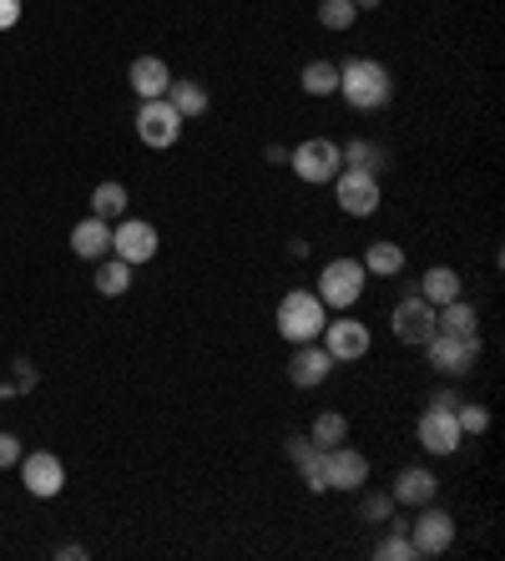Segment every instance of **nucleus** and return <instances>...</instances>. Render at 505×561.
I'll return each instance as SVG.
<instances>
[{"instance_id": "f257e3e1", "label": "nucleus", "mask_w": 505, "mask_h": 561, "mask_svg": "<svg viewBox=\"0 0 505 561\" xmlns=\"http://www.w3.org/2000/svg\"><path fill=\"white\" fill-rule=\"evenodd\" d=\"M339 91H344V102L354 112H379V106H390L394 97V76L369 56H354L349 66H339Z\"/></svg>"}, {"instance_id": "f03ea898", "label": "nucleus", "mask_w": 505, "mask_h": 561, "mask_svg": "<svg viewBox=\"0 0 505 561\" xmlns=\"http://www.w3.org/2000/svg\"><path fill=\"white\" fill-rule=\"evenodd\" d=\"M329 324V314H324V298L314 289H289V294L278 298V334L289 344H308L324 334Z\"/></svg>"}, {"instance_id": "7ed1b4c3", "label": "nucleus", "mask_w": 505, "mask_h": 561, "mask_svg": "<svg viewBox=\"0 0 505 561\" xmlns=\"http://www.w3.org/2000/svg\"><path fill=\"white\" fill-rule=\"evenodd\" d=\"M314 294L324 298V309H354L364 294V264L359 258H329Z\"/></svg>"}, {"instance_id": "20e7f679", "label": "nucleus", "mask_w": 505, "mask_h": 561, "mask_svg": "<svg viewBox=\"0 0 505 561\" xmlns=\"http://www.w3.org/2000/svg\"><path fill=\"white\" fill-rule=\"evenodd\" d=\"M289 167L303 182L318 188V182H333L344 173V152H339V142H329V137H308V142H299V148L289 152Z\"/></svg>"}, {"instance_id": "39448f33", "label": "nucleus", "mask_w": 505, "mask_h": 561, "mask_svg": "<svg viewBox=\"0 0 505 561\" xmlns=\"http://www.w3.org/2000/svg\"><path fill=\"white\" fill-rule=\"evenodd\" d=\"M425 349H430V365L445 374V380H460V374H470V370H476V359H480V340L440 334V329L430 334V344H425Z\"/></svg>"}, {"instance_id": "423d86ee", "label": "nucleus", "mask_w": 505, "mask_h": 561, "mask_svg": "<svg viewBox=\"0 0 505 561\" xmlns=\"http://www.w3.org/2000/svg\"><path fill=\"white\" fill-rule=\"evenodd\" d=\"M409 541H415V557H440L455 547V517L430 501L419 511V521H409Z\"/></svg>"}, {"instance_id": "0eeeda50", "label": "nucleus", "mask_w": 505, "mask_h": 561, "mask_svg": "<svg viewBox=\"0 0 505 561\" xmlns=\"http://www.w3.org/2000/svg\"><path fill=\"white\" fill-rule=\"evenodd\" d=\"M390 329L400 344H419V349H425L434 334V304H425L419 294H400V304H394V314H390Z\"/></svg>"}, {"instance_id": "6e6552de", "label": "nucleus", "mask_w": 505, "mask_h": 561, "mask_svg": "<svg viewBox=\"0 0 505 561\" xmlns=\"http://www.w3.org/2000/svg\"><path fill=\"white\" fill-rule=\"evenodd\" d=\"M137 137H142L147 148H157V152L173 148L177 137H182V117L173 112V102H167V97L137 106Z\"/></svg>"}, {"instance_id": "1a4fd4ad", "label": "nucleus", "mask_w": 505, "mask_h": 561, "mask_svg": "<svg viewBox=\"0 0 505 561\" xmlns=\"http://www.w3.org/2000/svg\"><path fill=\"white\" fill-rule=\"evenodd\" d=\"M333 203L344 207L349 218H369L379 207V178L375 173H354V167H344L339 178H333Z\"/></svg>"}, {"instance_id": "9d476101", "label": "nucleus", "mask_w": 505, "mask_h": 561, "mask_svg": "<svg viewBox=\"0 0 505 561\" xmlns=\"http://www.w3.org/2000/svg\"><path fill=\"white\" fill-rule=\"evenodd\" d=\"M324 349H329L333 365H354V359L369 355V324H359V319H329L324 324Z\"/></svg>"}, {"instance_id": "9b49d317", "label": "nucleus", "mask_w": 505, "mask_h": 561, "mask_svg": "<svg viewBox=\"0 0 505 561\" xmlns=\"http://www.w3.org/2000/svg\"><path fill=\"white\" fill-rule=\"evenodd\" d=\"M112 253L122 264H152V253H157V228L147 218H122L112 228Z\"/></svg>"}, {"instance_id": "f8f14e48", "label": "nucleus", "mask_w": 505, "mask_h": 561, "mask_svg": "<svg viewBox=\"0 0 505 561\" xmlns=\"http://www.w3.org/2000/svg\"><path fill=\"white\" fill-rule=\"evenodd\" d=\"M465 441L460 420H455V410H440V405H430V410L419 415V445L430 450V456H455Z\"/></svg>"}, {"instance_id": "ddd939ff", "label": "nucleus", "mask_w": 505, "mask_h": 561, "mask_svg": "<svg viewBox=\"0 0 505 561\" xmlns=\"http://www.w3.org/2000/svg\"><path fill=\"white\" fill-rule=\"evenodd\" d=\"M21 481H26L30 496L51 501V496H61V486H66V466H61V456H51V450H30V456H21Z\"/></svg>"}, {"instance_id": "4468645a", "label": "nucleus", "mask_w": 505, "mask_h": 561, "mask_svg": "<svg viewBox=\"0 0 505 561\" xmlns=\"http://www.w3.org/2000/svg\"><path fill=\"white\" fill-rule=\"evenodd\" d=\"M324 471H329V490H359L369 481V460L354 445H329L324 450Z\"/></svg>"}, {"instance_id": "2eb2a0df", "label": "nucleus", "mask_w": 505, "mask_h": 561, "mask_svg": "<svg viewBox=\"0 0 505 561\" xmlns=\"http://www.w3.org/2000/svg\"><path fill=\"white\" fill-rule=\"evenodd\" d=\"M329 370H333V359H329V349L324 344H293V355H289V380L299 384V390H314V384H324L329 380Z\"/></svg>"}, {"instance_id": "dca6fc26", "label": "nucleus", "mask_w": 505, "mask_h": 561, "mask_svg": "<svg viewBox=\"0 0 505 561\" xmlns=\"http://www.w3.org/2000/svg\"><path fill=\"white\" fill-rule=\"evenodd\" d=\"M167 87H173V72H167V61L162 56H137L131 61V91H137L142 102L167 97Z\"/></svg>"}, {"instance_id": "f3484780", "label": "nucleus", "mask_w": 505, "mask_h": 561, "mask_svg": "<svg viewBox=\"0 0 505 561\" xmlns=\"http://www.w3.org/2000/svg\"><path fill=\"white\" fill-rule=\"evenodd\" d=\"M72 253H76V258L101 264V258L112 253V222H106V218H81L72 228Z\"/></svg>"}, {"instance_id": "a211bd4d", "label": "nucleus", "mask_w": 505, "mask_h": 561, "mask_svg": "<svg viewBox=\"0 0 505 561\" xmlns=\"http://www.w3.org/2000/svg\"><path fill=\"white\" fill-rule=\"evenodd\" d=\"M434 329L440 334H460V340H480V319H476V304H465V298H450L434 309Z\"/></svg>"}, {"instance_id": "6ab92c4d", "label": "nucleus", "mask_w": 505, "mask_h": 561, "mask_svg": "<svg viewBox=\"0 0 505 561\" xmlns=\"http://www.w3.org/2000/svg\"><path fill=\"white\" fill-rule=\"evenodd\" d=\"M434 490H440L434 471H425V466H409V471H400V481H394V501H404V506H430Z\"/></svg>"}, {"instance_id": "aec40b11", "label": "nucleus", "mask_w": 505, "mask_h": 561, "mask_svg": "<svg viewBox=\"0 0 505 561\" xmlns=\"http://www.w3.org/2000/svg\"><path fill=\"white\" fill-rule=\"evenodd\" d=\"M344 152V167H354V173H384V167H394V157H390V148H379V142H369V137H354L349 148H339Z\"/></svg>"}, {"instance_id": "412c9836", "label": "nucleus", "mask_w": 505, "mask_h": 561, "mask_svg": "<svg viewBox=\"0 0 505 561\" xmlns=\"http://www.w3.org/2000/svg\"><path fill=\"white\" fill-rule=\"evenodd\" d=\"M167 102H173V112L182 122H198L202 112H207V102H213V97H207V87H202V81H173V87H167Z\"/></svg>"}, {"instance_id": "4be33fe9", "label": "nucleus", "mask_w": 505, "mask_h": 561, "mask_svg": "<svg viewBox=\"0 0 505 561\" xmlns=\"http://www.w3.org/2000/svg\"><path fill=\"white\" fill-rule=\"evenodd\" d=\"M419 298L434 304V309L450 304V298H460V273H455V268H430V273L419 279Z\"/></svg>"}, {"instance_id": "5701e85b", "label": "nucleus", "mask_w": 505, "mask_h": 561, "mask_svg": "<svg viewBox=\"0 0 505 561\" xmlns=\"http://www.w3.org/2000/svg\"><path fill=\"white\" fill-rule=\"evenodd\" d=\"M364 273L400 279V273H404V248H400V243H369V253H364Z\"/></svg>"}, {"instance_id": "b1692460", "label": "nucleus", "mask_w": 505, "mask_h": 561, "mask_svg": "<svg viewBox=\"0 0 505 561\" xmlns=\"http://www.w3.org/2000/svg\"><path fill=\"white\" fill-rule=\"evenodd\" d=\"M91 218H127V188L122 182H97L91 188Z\"/></svg>"}, {"instance_id": "393cba45", "label": "nucleus", "mask_w": 505, "mask_h": 561, "mask_svg": "<svg viewBox=\"0 0 505 561\" xmlns=\"http://www.w3.org/2000/svg\"><path fill=\"white\" fill-rule=\"evenodd\" d=\"M131 289V264H122V258H101V268H97V294H106V298H122Z\"/></svg>"}, {"instance_id": "a878e982", "label": "nucleus", "mask_w": 505, "mask_h": 561, "mask_svg": "<svg viewBox=\"0 0 505 561\" xmlns=\"http://www.w3.org/2000/svg\"><path fill=\"white\" fill-rule=\"evenodd\" d=\"M299 87L308 91V97H333V91H339V66H333V61H308Z\"/></svg>"}, {"instance_id": "bb28decb", "label": "nucleus", "mask_w": 505, "mask_h": 561, "mask_svg": "<svg viewBox=\"0 0 505 561\" xmlns=\"http://www.w3.org/2000/svg\"><path fill=\"white\" fill-rule=\"evenodd\" d=\"M308 441L318 445V450H329V445H344L349 441V420L339 410H324L314 420V430H308Z\"/></svg>"}, {"instance_id": "cd10ccee", "label": "nucleus", "mask_w": 505, "mask_h": 561, "mask_svg": "<svg viewBox=\"0 0 505 561\" xmlns=\"http://www.w3.org/2000/svg\"><path fill=\"white\" fill-rule=\"evenodd\" d=\"M354 0H318V26L324 30H349L354 26Z\"/></svg>"}, {"instance_id": "c85d7f7f", "label": "nucleus", "mask_w": 505, "mask_h": 561, "mask_svg": "<svg viewBox=\"0 0 505 561\" xmlns=\"http://www.w3.org/2000/svg\"><path fill=\"white\" fill-rule=\"evenodd\" d=\"M375 557L379 561H415V541H409V532H400V526H394V536H384V541H379Z\"/></svg>"}, {"instance_id": "c756f323", "label": "nucleus", "mask_w": 505, "mask_h": 561, "mask_svg": "<svg viewBox=\"0 0 505 561\" xmlns=\"http://www.w3.org/2000/svg\"><path fill=\"white\" fill-rule=\"evenodd\" d=\"M455 420H460V430L465 435H480V430H491V410H485V405H455Z\"/></svg>"}, {"instance_id": "7c9ffc66", "label": "nucleus", "mask_w": 505, "mask_h": 561, "mask_svg": "<svg viewBox=\"0 0 505 561\" xmlns=\"http://www.w3.org/2000/svg\"><path fill=\"white\" fill-rule=\"evenodd\" d=\"M299 471H303V486L314 490V496H324V490H329V471H324V450H314V456L303 460Z\"/></svg>"}, {"instance_id": "2f4dec72", "label": "nucleus", "mask_w": 505, "mask_h": 561, "mask_svg": "<svg viewBox=\"0 0 505 561\" xmlns=\"http://www.w3.org/2000/svg\"><path fill=\"white\" fill-rule=\"evenodd\" d=\"M359 517H364V521H390V517H394V496H364Z\"/></svg>"}, {"instance_id": "473e14b6", "label": "nucleus", "mask_w": 505, "mask_h": 561, "mask_svg": "<svg viewBox=\"0 0 505 561\" xmlns=\"http://www.w3.org/2000/svg\"><path fill=\"white\" fill-rule=\"evenodd\" d=\"M36 380H41V374H36V365H30V359H15V380H5L15 390V395H21V390H36Z\"/></svg>"}, {"instance_id": "72a5a7b5", "label": "nucleus", "mask_w": 505, "mask_h": 561, "mask_svg": "<svg viewBox=\"0 0 505 561\" xmlns=\"http://www.w3.org/2000/svg\"><path fill=\"white\" fill-rule=\"evenodd\" d=\"M11 466H21V441L11 430H0V471H11Z\"/></svg>"}, {"instance_id": "f704fd0d", "label": "nucleus", "mask_w": 505, "mask_h": 561, "mask_svg": "<svg viewBox=\"0 0 505 561\" xmlns=\"http://www.w3.org/2000/svg\"><path fill=\"white\" fill-rule=\"evenodd\" d=\"M283 445H289V460H293V466H303V460H308V456H314V450H318V445L308 441V435H289V441H283Z\"/></svg>"}, {"instance_id": "c9c22d12", "label": "nucleus", "mask_w": 505, "mask_h": 561, "mask_svg": "<svg viewBox=\"0 0 505 561\" xmlns=\"http://www.w3.org/2000/svg\"><path fill=\"white\" fill-rule=\"evenodd\" d=\"M21 5H26V0H0V30H11L15 21H21Z\"/></svg>"}, {"instance_id": "e433bc0d", "label": "nucleus", "mask_w": 505, "mask_h": 561, "mask_svg": "<svg viewBox=\"0 0 505 561\" xmlns=\"http://www.w3.org/2000/svg\"><path fill=\"white\" fill-rule=\"evenodd\" d=\"M430 405H440V410H455V405H460V390H434Z\"/></svg>"}, {"instance_id": "4c0bfd02", "label": "nucleus", "mask_w": 505, "mask_h": 561, "mask_svg": "<svg viewBox=\"0 0 505 561\" xmlns=\"http://www.w3.org/2000/svg\"><path fill=\"white\" fill-rule=\"evenodd\" d=\"M375 5H384V0H354V11H375Z\"/></svg>"}]
</instances>
